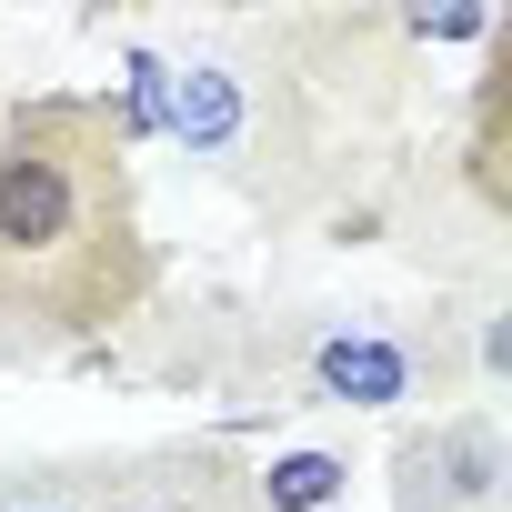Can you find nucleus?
I'll return each instance as SVG.
<instances>
[{"instance_id":"obj_2","label":"nucleus","mask_w":512,"mask_h":512,"mask_svg":"<svg viewBox=\"0 0 512 512\" xmlns=\"http://www.w3.org/2000/svg\"><path fill=\"white\" fill-rule=\"evenodd\" d=\"M502 131H512V31H492V61H482V101H472V181H482V201H492V211H512Z\"/></svg>"},{"instance_id":"obj_1","label":"nucleus","mask_w":512,"mask_h":512,"mask_svg":"<svg viewBox=\"0 0 512 512\" xmlns=\"http://www.w3.org/2000/svg\"><path fill=\"white\" fill-rule=\"evenodd\" d=\"M161 282L131 141L101 91H31L0 111V362L41 372L121 332Z\"/></svg>"},{"instance_id":"obj_3","label":"nucleus","mask_w":512,"mask_h":512,"mask_svg":"<svg viewBox=\"0 0 512 512\" xmlns=\"http://www.w3.org/2000/svg\"><path fill=\"white\" fill-rule=\"evenodd\" d=\"M352 492V462L342 452H322V442H302V452H272L262 462V512H332Z\"/></svg>"},{"instance_id":"obj_5","label":"nucleus","mask_w":512,"mask_h":512,"mask_svg":"<svg viewBox=\"0 0 512 512\" xmlns=\"http://www.w3.org/2000/svg\"><path fill=\"white\" fill-rule=\"evenodd\" d=\"M11 512H61V502H11Z\"/></svg>"},{"instance_id":"obj_4","label":"nucleus","mask_w":512,"mask_h":512,"mask_svg":"<svg viewBox=\"0 0 512 512\" xmlns=\"http://www.w3.org/2000/svg\"><path fill=\"white\" fill-rule=\"evenodd\" d=\"M322 392L332 402H402L412 392V362L392 352V342H322Z\"/></svg>"}]
</instances>
